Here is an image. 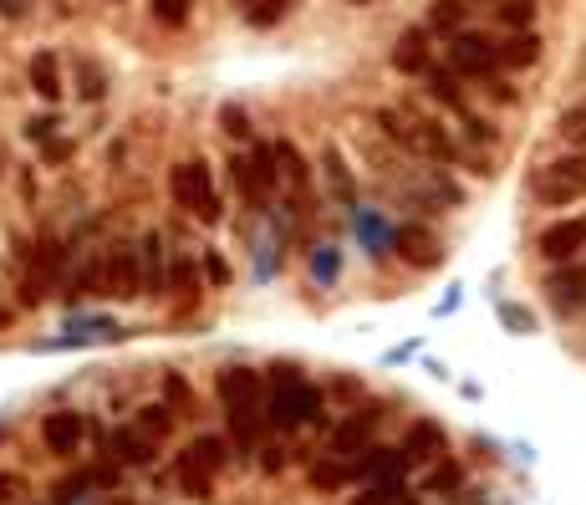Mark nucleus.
Wrapping results in <instances>:
<instances>
[{
	"mask_svg": "<svg viewBox=\"0 0 586 505\" xmlns=\"http://www.w3.org/2000/svg\"><path fill=\"white\" fill-rule=\"evenodd\" d=\"M214 393H220V409H225V424H230V434H235V444H241L245 454L260 450V439H266V429H270L266 378L255 368H245V362H230V368H220V378H214Z\"/></svg>",
	"mask_w": 586,
	"mask_h": 505,
	"instance_id": "f257e3e1",
	"label": "nucleus"
},
{
	"mask_svg": "<svg viewBox=\"0 0 586 505\" xmlns=\"http://www.w3.org/2000/svg\"><path fill=\"white\" fill-rule=\"evenodd\" d=\"M373 123L383 128L387 144L408 148V154H418V159H434V164H454V159H459V148H454L449 134H444V123H434V118H424V113H414L408 103L377 107Z\"/></svg>",
	"mask_w": 586,
	"mask_h": 505,
	"instance_id": "f03ea898",
	"label": "nucleus"
},
{
	"mask_svg": "<svg viewBox=\"0 0 586 505\" xmlns=\"http://www.w3.org/2000/svg\"><path fill=\"white\" fill-rule=\"evenodd\" d=\"M270 429H301L321 419V388L307 383L291 368H270V399H266Z\"/></svg>",
	"mask_w": 586,
	"mask_h": 505,
	"instance_id": "7ed1b4c3",
	"label": "nucleus"
},
{
	"mask_svg": "<svg viewBox=\"0 0 586 505\" xmlns=\"http://www.w3.org/2000/svg\"><path fill=\"white\" fill-rule=\"evenodd\" d=\"M531 194L541 204H551V210L586 200V148H572V154H561V159L541 164V169H535V179H531Z\"/></svg>",
	"mask_w": 586,
	"mask_h": 505,
	"instance_id": "20e7f679",
	"label": "nucleus"
},
{
	"mask_svg": "<svg viewBox=\"0 0 586 505\" xmlns=\"http://www.w3.org/2000/svg\"><path fill=\"white\" fill-rule=\"evenodd\" d=\"M169 200L179 210L200 214L204 225H220V194H214V179H210V164L204 159H179L169 169Z\"/></svg>",
	"mask_w": 586,
	"mask_h": 505,
	"instance_id": "39448f33",
	"label": "nucleus"
},
{
	"mask_svg": "<svg viewBox=\"0 0 586 505\" xmlns=\"http://www.w3.org/2000/svg\"><path fill=\"white\" fill-rule=\"evenodd\" d=\"M449 67L469 82L500 77V41L480 36V31H459V36H449Z\"/></svg>",
	"mask_w": 586,
	"mask_h": 505,
	"instance_id": "423d86ee",
	"label": "nucleus"
},
{
	"mask_svg": "<svg viewBox=\"0 0 586 505\" xmlns=\"http://www.w3.org/2000/svg\"><path fill=\"white\" fill-rule=\"evenodd\" d=\"M103 296H113V302H138V296H143L138 245H113V251L103 255Z\"/></svg>",
	"mask_w": 586,
	"mask_h": 505,
	"instance_id": "0eeeda50",
	"label": "nucleus"
},
{
	"mask_svg": "<svg viewBox=\"0 0 586 505\" xmlns=\"http://www.w3.org/2000/svg\"><path fill=\"white\" fill-rule=\"evenodd\" d=\"M82 439H87V424H82L77 409H56L41 419V444H46V454H56V460L82 454Z\"/></svg>",
	"mask_w": 586,
	"mask_h": 505,
	"instance_id": "6e6552de",
	"label": "nucleus"
},
{
	"mask_svg": "<svg viewBox=\"0 0 586 505\" xmlns=\"http://www.w3.org/2000/svg\"><path fill=\"white\" fill-rule=\"evenodd\" d=\"M546 296H551V306H556L561 317L586 312V261H582V255L551 271V276H546Z\"/></svg>",
	"mask_w": 586,
	"mask_h": 505,
	"instance_id": "1a4fd4ad",
	"label": "nucleus"
},
{
	"mask_svg": "<svg viewBox=\"0 0 586 505\" xmlns=\"http://www.w3.org/2000/svg\"><path fill=\"white\" fill-rule=\"evenodd\" d=\"M393 251H398V261H408L414 271L444 266V245H439V235H434L428 225H398V230H393Z\"/></svg>",
	"mask_w": 586,
	"mask_h": 505,
	"instance_id": "9d476101",
	"label": "nucleus"
},
{
	"mask_svg": "<svg viewBox=\"0 0 586 505\" xmlns=\"http://www.w3.org/2000/svg\"><path fill=\"white\" fill-rule=\"evenodd\" d=\"M535 251L546 255L551 266L576 261V255L586 251V220L576 214V220H556V225H546V230H541V240H535Z\"/></svg>",
	"mask_w": 586,
	"mask_h": 505,
	"instance_id": "9b49d317",
	"label": "nucleus"
},
{
	"mask_svg": "<svg viewBox=\"0 0 586 505\" xmlns=\"http://www.w3.org/2000/svg\"><path fill=\"white\" fill-rule=\"evenodd\" d=\"M138 266H143V296H163L169 292V240L163 230H143L138 235Z\"/></svg>",
	"mask_w": 586,
	"mask_h": 505,
	"instance_id": "f8f14e48",
	"label": "nucleus"
},
{
	"mask_svg": "<svg viewBox=\"0 0 586 505\" xmlns=\"http://www.w3.org/2000/svg\"><path fill=\"white\" fill-rule=\"evenodd\" d=\"M387 62H393V72H403V77H424L434 62H428V27H408L398 41H393V52H387Z\"/></svg>",
	"mask_w": 586,
	"mask_h": 505,
	"instance_id": "ddd939ff",
	"label": "nucleus"
},
{
	"mask_svg": "<svg viewBox=\"0 0 586 505\" xmlns=\"http://www.w3.org/2000/svg\"><path fill=\"white\" fill-rule=\"evenodd\" d=\"M163 439H153L138 419H128V424L113 429V454H118L122 465H153V454H159Z\"/></svg>",
	"mask_w": 586,
	"mask_h": 505,
	"instance_id": "4468645a",
	"label": "nucleus"
},
{
	"mask_svg": "<svg viewBox=\"0 0 586 505\" xmlns=\"http://www.w3.org/2000/svg\"><path fill=\"white\" fill-rule=\"evenodd\" d=\"M377 419H383V409H362V413H352V419H347V424L332 434V454H337V460H352V454L367 450V439H373Z\"/></svg>",
	"mask_w": 586,
	"mask_h": 505,
	"instance_id": "2eb2a0df",
	"label": "nucleus"
},
{
	"mask_svg": "<svg viewBox=\"0 0 586 505\" xmlns=\"http://www.w3.org/2000/svg\"><path fill=\"white\" fill-rule=\"evenodd\" d=\"M444 429L434 424V419H418V424H408V434H403V460L408 465H428V460H439L444 454Z\"/></svg>",
	"mask_w": 586,
	"mask_h": 505,
	"instance_id": "dca6fc26",
	"label": "nucleus"
},
{
	"mask_svg": "<svg viewBox=\"0 0 586 505\" xmlns=\"http://www.w3.org/2000/svg\"><path fill=\"white\" fill-rule=\"evenodd\" d=\"M179 460L194 465V470H204V475H225V470H230V444L220 434H194Z\"/></svg>",
	"mask_w": 586,
	"mask_h": 505,
	"instance_id": "f3484780",
	"label": "nucleus"
},
{
	"mask_svg": "<svg viewBox=\"0 0 586 505\" xmlns=\"http://www.w3.org/2000/svg\"><path fill=\"white\" fill-rule=\"evenodd\" d=\"M230 185L241 189V200L251 204V210H266V200H270V185L260 179V169H255V159H245V154H230Z\"/></svg>",
	"mask_w": 586,
	"mask_h": 505,
	"instance_id": "a211bd4d",
	"label": "nucleus"
},
{
	"mask_svg": "<svg viewBox=\"0 0 586 505\" xmlns=\"http://www.w3.org/2000/svg\"><path fill=\"white\" fill-rule=\"evenodd\" d=\"M26 77H31V93L41 97V103H62V62H56V52H36L31 56V67H26Z\"/></svg>",
	"mask_w": 586,
	"mask_h": 505,
	"instance_id": "6ab92c4d",
	"label": "nucleus"
},
{
	"mask_svg": "<svg viewBox=\"0 0 586 505\" xmlns=\"http://www.w3.org/2000/svg\"><path fill=\"white\" fill-rule=\"evenodd\" d=\"M541 62V36L535 31H510L505 41H500V67L510 72H525Z\"/></svg>",
	"mask_w": 586,
	"mask_h": 505,
	"instance_id": "aec40b11",
	"label": "nucleus"
},
{
	"mask_svg": "<svg viewBox=\"0 0 586 505\" xmlns=\"http://www.w3.org/2000/svg\"><path fill=\"white\" fill-rule=\"evenodd\" d=\"M424 87H428V97L444 103L449 113H465V87H459V72H454V67H428Z\"/></svg>",
	"mask_w": 586,
	"mask_h": 505,
	"instance_id": "412c9836",
	"label": "nucleus"
},
{
	"mask_svg": "<svg viewBox=\"0 0 586 505\" xmlns=\"http://www.w3.org/2000/svg\"><path fill=\"white\" fill-rule=\"evenodd\" d=\"M465 11H469V0H434V6H428V31L459 36V31H465Z\"/></svg>",
	"mask_w": 586,
	"mask_h": 505,
	"instance_id": "4be33fe9",
	"label": "nucleus"
},
{
	"mask_svg": "<svg viewBox=\"0 0 586 505\" xmlns=\"http://www.w3.org/2000/svg\"><path fill=\"white\" fill-rule=\"evenodd\" d=\"M148 15L163 31H184L194 21V0H148Z\"/></svg>",
	"mask_w": 586,
	"mask_h": 505,
	"instance_id": "5701e85b",
	"label": "nucleus"
},
{
	"mask_svg": "<svg viewBox=\"0 0 586 505\" xmlns=\"http://www.w3.org/2000/svg\"><path fill=\"white\" fill-rule=\"evenodd\" d=\"M134 419H138V424H143L153 439H169V434H173V419H179V409H173V403H138Z\"/></svg>",
	"mask_w": 586,
	"mask_h": 505,
	"instance_id": "b1692460",
	"label": "nucleus"
},
{
	"mask_svg": "<svg viewBox=\"0 0 586 505\" xmlns=\"http://www.w3.org/2000/svg\"><path fill=\"white\" fill-rule=\"evenodd\" d=\"M494 21L510 31H531L535 27V0H500V6H494Z\"/></svg>",
	"mask_w": 586,
	"mask_h": 505,
	"instance_id": "393cba45",
	"label": "nucleus"
},
{
	"mask_svg": "<svg viewBox=\"0 0 586 505\" xmlns=\"http://www.w3.org/2000/svg\"><path fill=\"white\" fill-rule=\"evenodd\" d=\"M347 480H358L352 475V465H342V460H327V465H311V485H317V491H342Z\"/></svg>",
	"mask_w": 586,
	"mask_h": 505,
	"instance_id": "a878e982",
	"label": "nucleus"
},
{
	"mask_svg": "<svg viewBox=\"0 0 586 505\" xmlns=\"http://www.w3.org/2000/svg\"><path fill=\"white\" fill-rule=\"evenodd\" d=\"M286 11H291V0H255L251 11H245V21H251L255 31H270L276 21H286Z\"/></svg>",
	"mask_w": 586,
	"mask_h": 505,
	"instance_id": "bb28decb",
	"label": "nucleus"
},
{
	"mask_svg": "<svg viewBox=\"0 0 586 505\" xmlns=\"http://www.w3.org/2000/svg\"><path fill=\"white\" fill-rule=\"evenodd\" d=\"M556 134L566 138L572 148H586V103H576V107H566L556 118Z\"/></svg>",
	"mask_w": 586,
	"mask_h": 505,
	"instance_id": "cd10ccee",
	"label": "nucleus"
},
{
	"mask_svg": "<svg viewBox=\"0 0 586 505\" xmlns=\"http://www.w3.org/2000/svg\"><path fill=\"white\" fill-rule=\"evenodd\" d=\"M321 164H327V179H332L337 194H342V200H352L358 189H352V173H347V164H342V148H321Z\"/></svg>",
	"mask_w": 586,
	"mask_h": 505,
	"instance_id": "c85d7f7f",
	"label": "nucleus"
},
{
	"mask_svg": "<svg viewBox=\"0 0 586 505\" xmlns=\"http://www.w3.org/2000/svg\"><path fill=\"white\" fill-rule=\"evenodd\" d=\"M179 491L194 495V501H214V475H204V470H194V465L179 460Z\"/></svg>",
	"mask_w": 586,
	"mask_h": 505,
	"instance_id": "c756f323",
	"label": "nucleus"
},
{
	"mask_svg": "<svg viewBox=\"0 0 586 505\" xmlns=\"http://www.w3.org/2000/svg\"><path fill=\"white\" fill-rule=\"evenodd\" d=\"M403 495V480H377V485H367L362 495H352L347 505H398Z\"/></svg>",
	"mask_w": 586,
	"mask_h": 505,
	"instance_id": "7c9ffc66",
	"label": "nucleus"
},
{
	"mask_svg": "<svg viewBox=\"0 0 586 505\" xmlns=\"http://www.w3.org/2000/svg\"><path fill=\"white\" fill-rule=\"evenodd\" d=\"M77 93L87 97V103H97V97H107V77L97 62H77Z\"/></svg>",
	"mask_w": 586,
	"mask_h": 505,
	"instance_id": "2f4dec72",
	"label": "nucleus"
},
{
	"mask_svg": "<svg viewBox=\"0 0 586 505\" xmlns=\"http://www.w3.org/2000/svg\"><path fill=\"white\" fill-rule=\"evenodd\" d=\"M276 154H280V164H286V179H291L296 189H307V179H311V173H307V159H301V154H296L286 138L276 144Z\"/></svg>",
	"mask_w": 586,
	"mask_h": 505,
	"instance_id": "473e14b6",
	"label": "nucleus"
},
{
	"mask_svg": "<svg viewBox=\"0 0 586 505\" xmlns=\"http://www.w3.org/2000/svg\"><path fill=\"white\" fill-rule=\"evenodd\" d=\"M220 128H225V138L245 144V138H251V118H245V107H220Z\"/></svg>",
	"mask_w": 586,
	"mask_h": 505,
	"instance_id": "72a5a7b5",
	"label": "nucleus"
},
{
	"mask_svg": "<svg viewBox=\"0 0 586 505\" xmlns=\"http://www.w3.org/2000/svg\"><path fill=\"white\" fill-rule=\"evenodd\" d=\"M77 159V144L72 138H52V144H41V164L46 169H62V164H72Z\"/></svg>",
	"mask_w": 586,
	"mask_h": 505,
	"instance_id": "f704fd0d",
	"label": "nucleus"
},
{
	"mask_svg": "<svg viewBox=\"0 0 586 505\" xmlns=\"http://www.w3.org/2000/svg\"><path fill=\"white\" fill-rule=\"evenodd\" d=\"M163 393H169V403H173L179 413L194 409V393H189V383L179 378V372H163Z\"/></svg>",
	"mask_w": 586,
	"mask_h": 505,
	"instance_id": "c9c22d12",
	"label": "nucleus"
},
{
	"mask_svg": "<svg viewBox=\"0 0 586 505\" xmlns=\"http://www.w3.org/2000/svg\"><path fill=\"white\" fill-rule=\"evenodd\" d=\"M36 271H41V281H52L62 271V245L56 240H41L36 245Z\"/></svg>",
	"mask_w": 586,
	"mask_h": 505,
	"instance_id": "e433bc0d",
	"label": "nucleus"
},
{
	"mask_svg": "<svg viewBox=\"0 0 586 505\" xmlns=\"http://www.w3.org/2000/svg\"><path fill=\"white\" fill-rule=\"evenodd\" d=\"M200 261H204V271H210L214 286H230V281H235V271H230V261L220 251H200Z\"/></svg>",
	"mask_w": 586,
	"mask_h": 505,
	"instance_id": "4c0bfd02",
	"label": "nucleus"
},
{
	"mask_svg": "<svg viewBox=\"0 0 586 505\" xmlns=\"http://www.w3.org/2000/svg\"><path fill=\"white\" fill-rule=\"evenodd\" d=\"M26 495V480L15 475V470H0V505H15Z\"/></svg>",
	"mask_w": 586,
	"mask_h": 505,
	"instance_id": "58836bf2",
	"label": "nucleus"
},
{
	"mask_svg": "<svg viewBox=\"0 0 586 505\" xmlns=\"http://www.w3.org/2000/svg\"><path fill=\"white\" fill-rule=\"evenodd\" d=\"M454 485H459V465H454V460H444V465L428 475V491L439 495V491H454Z\"/></svg>",
	"mask_w": 586,
	"mask_h": 505,
	"instance_id": "ea45409f",
	"label": "nucleus"
},
{
	"mask_svg": "<svg viewBox=\"0 0 586 505\" xmlns=\"http://www.w3.org/2000/svg\"><path fill=\"white\" fill-rule=\"evenodd\" d=\"M26 138H31V144H52V138H56V118H52V113H46V118H31L26 123Z\"/></svg>",
	"mask_w": 586,
	"mask_h": 505,
	"instance_id": "a19ab883",
	"label": "nucleus"
},
{
	"mask_svg": "<svg viewBox=\"0 0 586 505\" xmlns=\"http://www.w3.org/2000/svg\"><path fill=\"white\" fill-rule=\"evenodd\" d=\"M500 317H505V327H515V333H531V317H525L520 306H500Z\"/></svg>",
	"mask_w": 586,
	"mask_h": 505,
	"instance_id": "79ce46f5",
	"label": "nucleus"
},
{
	"mask_svg": "<svg viewBox=\"0 0 586 505\" xmlns=\"http://www.w3.org/2000/svg\"><path fill=\"white\" fill-rule=\"evenodd\" d=\"M26 6H31V0H0V15H6V21H21Z\"/></svg>",
	"mask_w": 586,
	"mask_h": 505,
	"instance_id": "37998d69",
	"label": "nucleus"
},
{
	"mask_svg": "<svg viewBox=\"0 0 586 505\" xmlns=\"http://www.w3.org/2000/svg\"><path fill=\"white\" fill-rule=\"evenodd\" d=\"M280 465H286V460H280V450H266V460H260V470H266V475H276Z\"/></svg>",
	"mask_w": 586,
	"mask_h": 505,
	"instance_id": "c03bdc74",
	"label": "nucleus"
},
{
	"mask_svg": "<svg viewBox=\"0 0 586 505\" xmlns=\"http://www.w3.org/2000/svg\"><path fill=\"white\" fill-rule=\"evenodd\" d=\"M230 6H235V11H251V6H255V0H230Z\"/></svg>",
	"mask_w": 586,
	"mask_h": 505,
	"instance_id": "a18cd8bd",
	"label": "nucleus"
},
{
	"mask_svg": "<svg viewBox=\"0 0 586 505\" xmlns=\"http://www.w3.org/2000/svg\"><path fill=\"white\" fill-rule=\"evenodd\" d=\"M347 6H373V0H347Z\"/></svg>",
	"mask_w": 586,
	"mask_h": 505,
	"instance_id": "49530a36",
	"label": "nucleus"
},
{
	"mask_svg": "<svg viewBox=\"0 0 586 505\" xmlns=\"http://www.w3.org/2000/svg\"><path fill=\"white\" fill-rule=\"evenodd\" d=\"M6 322H11V312H0V327H6Z\"/></svg>",
	"mask_w": 586,
	"mask_h": 505,
	"instance_id": "de8ad7c7",
	"label": "nucleus"
},
{
	"mask_svg": "<svg viewBox=\"0 0 586 505\" xmlns=\"http://www.w3.org/2000/svg\"><path fill=\"white\" fill-rule=\"evenodd\" d=\"M103 6H122V0H103Z\"/></svg>",
	"mask_w": 586,
	"mask_h": 505,
	"instance_id": "09e8293b",
	"label": "nucleus"
}]
</instances>
